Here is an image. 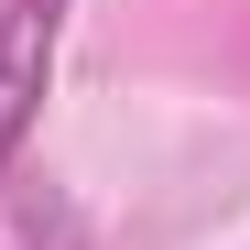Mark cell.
Listing matches in <instances>:
<instances>
[{
	"label": "cell",
	"mask_w": 250,
	"mask_h": 250,
	"mask_svg": "<svg viewBox=\"0 0 250 250\" xmlns=\"http://www.w3.org/2000/svg\"><path fill=\"white\" fill-rule=\"evenodd\" d=\"M0 250H87L76 196L44 185V174H0Z\"/></svg>",
	"instance_id": "7a4b0ae2"
},
{
	"label": "cell",
	"mask_w": 250,
	"mask_h": 250,
	"mask_svg": "<svg viewBox=\"0 0 250 250\" xmlns=\"http://www.w3.org/2000/svg\"><path fill=\"white\" fill-rule=\"evenodd\" d=\"M55 44H65V0H0V174L22 163L33 120H44Z\"/></svg>",
	"instance_id": "6da1fadb"
}]
</instances>
